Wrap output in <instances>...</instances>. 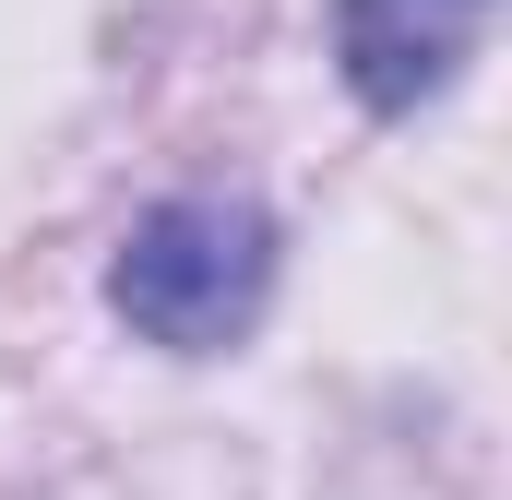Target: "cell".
I'll return each mask as SVG.
<instances>
[{
  "label": "cell",
  "mask_w": 512,
  "mask_h": 500,
  "mask_svg": "<svg viewBox=\"0 0 512 500\" xmlns=\"http://www.w3.org/2000/svg\"><path fill=\"white\" fill-rule=\"evenodd\" d=\"M477 36H489V0H334V60L370 120L429 108L477 60Z\"/></svg>",
  "instance_id": "7a4b0ae2"
},
{
  "label": "cell",
  "mask_w": 512,
  "mask_h": 500,
  "mask_svg": "<svg viewBox=\"0 0 512 500\" xmlns=\"http://www.w3.org/2000/svg\"><path fill=\"white\" fill-rule=\"evenodd\" d=\"M262 298H274V215L239 203V191L155 203L120 239V262H108V310H120L143 346H167V358L239 346L262 322Z\"/></svg>",
  "instance_id": "6da1fadb"
}]
</instances>
